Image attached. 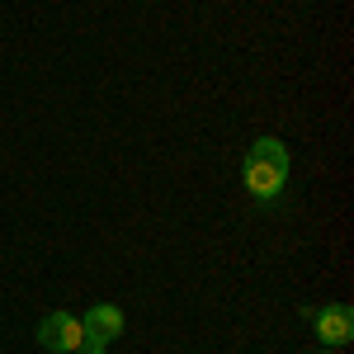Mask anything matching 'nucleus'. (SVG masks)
<instances>
[{"instance_id": "nucleus-1", "label": "nucleus", "mask_w": 354, "mask_h": 354, "mask_svg": "<svg viewBox=\"0 0 354 354\" xmlns=\"http://www.w3.org/2000/svg\"><path fill=\"white\" fill-rule=\"evenodd\" d=\"M241 185L255 203H274L288 185V147L279 137H255L241 165Z\"/></svg>"}, {"instance_id": "nucleus-2", "label": "nucleus", "mask_w": 354, "mask_h": 354, "mask_svg": "<svg viewBox=\"0 0 354 354\" xmlns=\"http://www.w3.org/2000/svg\"><path fill=\"white\" fill-rule=\"evenodd\" d=\"M312 330H317V340L326 345V350H340V345H350L354 340V307L350 302H326V307H312Z\"/></svg>"}, {"instance_id": "nucleus-3", "label": "nucleus", "mask_w": 354, "mask_h": 354, "mask_svg": "<svg viewBox=\"0 0 354 354\" xmlns=\"http://www.w3.org/2000/svg\"><path fill=\"white\" fill-rule=\"evenodd\" d=\"M33 335H38V345H43L48 354H76V345L85 340L81 317H71V312H48Z\"/></svg>"}, {"instance_id": "nucleus-4", "label": "nucleus", "mask_w": 354, "mask_h": 354, "mask_svg": "<svg viewBox=\"0 0 354 354\" xmlns=\"http://www.w3.org/2000/svg\"><path fill=\"white\" fill-rule=\"evenodd\" d=\"M123 307H113V302H95L90 312L81 317V330L90 335V340H104V345H113L118 335H123Z\"/></svg>"}, {"instance_id": "nucleus-5", "label": "nucleus", "mask_w": 354, "mask_h": 354, "mask_svg": "<svg viewBox=\"0 0 354 354\" xmlns=\"http://www.w3.org/2000/svg\"><path fill=\"white\" fill-rule=\"evenodd\" d=\"M76 354H109V345H104V340H90V335H85L81 345H76Z\"/></svg>"}, {"instance_id": "nucleus-6", "label": "nucleus", "mask_w": 354, "mask_h": 354, "mask_svg": "<svg viewBox=\"0 0 354 354\" xmlns=\"http://www.w3.org/2000/svg\"><path fill=\"white\" fill-rule=\"evenodd\" d=\"M312 354H335V350H326V345H322V350H312Z\"/></svg>"}]
</instances>
